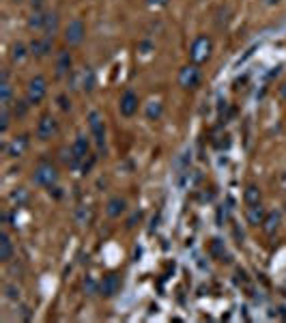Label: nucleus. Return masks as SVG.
<instances>
[{
    "label": "nucleus",
    "mask_w": 286,
    "mask_h": 323,
    "mask_svg": "<svg viewBox=\"0 0 286 323\" xmlns=\"http://www.w3.org/2000/svg\"><path fill=\"white\" fill-rule=\"evenodd\" d=\"M33 181L41 187H50L52 190L54 186L58 183V170L56 166H52L50 162H41L33 172Z\"/></svg>",
    "instance_id": "2"
},
{
    "label": "nucleus",
    "mask_w": 286,
    "mask_h": 323,
    "mask_svg": "<svg viewBox=\"0 0 286 323\" xmlns=\"http://www.w3.org/2000/svg\"><path fill=\"white\" fill-rule=\"evenodd\" d=\"M26 54H28V50L24 43H15L13 46V52H11V58H13V63H22L24 58H26Z\"/></svg>",
    "instance_id": "22"
},
{
    "label": "nucleus",
    "mask_w": 286,
    "mask_h": 323,
    "mask_svg": "<svg viewBox=\"0 0 286 323\" xmlns=\"http://www.w3.org/2000/svg\"><path fill=\"white\" fill-rule=\"evenodd\" d=\"M151 7H166V4L170 2V0H147Z\"/></svg>",
    "instance_id": "29"
},
{
    "label": "nucleus",
    "mask_w": 286,
    "mask_h": 323,
    "mask_svg": "<svg viewBox=\"0 0 286 323\" xmlns=\"http://www.w3.org/2000/svg\"><path fill=\"white\" fill-rule=\"evenodd\" d=\"M58 31V16L56 13H48L45 16V26H43V34L50 39H54V34Z\"/></svg>",
    "instance_id": "18"
},
{
    "label": "nucleus",
    "mask_w": 286,
    "mask_h": 323,
    "mask_svg": "<svg viewBox=\"0 0 286 323\" xmlns=\"http://www.w3.org/2000/svg\"><path fill=\"white\" fill-rule=\"evenodd\" d=\"M9 119H11L9 117V106H2V110H0V132L2 134L9 129V123H11Z\"/></svg>",
    "instance_id": "26"
},
{
    "label": "nucleus",
    "mask_w": 286,
    "mask_h": 323,
    "mask_svg": "<svg viewBox=\"0 0 286 323\" xmlns=\"http://www.w3.org/2000/svg\"><path fill=\"white\" fill-rule=\"evenodd\" d=\"M13 258V241L9 237L7 231L0 233V261L2 263H11Z\"/></svg>",
    "instance_id": "15"
},
{
    "label": "nucleus",
    "mask_w": 286,
    "mask_h": 323,
    "mask_svg": "<svg viewBox=\"0 0 286 323\" xmlns=\"http://www.w3.org/2000/svg\"><path fill=\"white\" fill-rule=\"evenodd\" d=\"M138 95H135L134 91H125L123 97H120L118 102V110L123 117H134L135 112H138Z\"/></svg>",
    "instance_id": "7"
},
{
    "label": "nucleus",
    "mask_w": 286,
    "mask_h": 323,
    "mask_svg": "<svg viewBox=\"0 0 286 323\" xmlns=\"http://www.w3.org/2000/svg\"><path fill=\"white\" fill-rule=\"evenodd\" d=\"M52 43H54V39L43 34V37L34 39V41L30 43V54H34V56H45V54L52 52Z\"/></svg>",
    "instance_id": "13"
},
{
    "label": "nucleus",
    "mask_w": 286,
    "mask_h": 323,
    "mask_svg": "<svg viewBox=\"0 0 286 323\" xmlns=\"http://www.w3.org/2000/svg\"><path fill=\"white\" fill-rule=\"evenodd\" d=\"M118 291H120V278L117 274L103 276L101 285H99V293H101L103 297H114Z\"/></svg>",
    "instance_id": "9"
},
{
    "label": "nucleus",
    "mask_w": 286,
    "mask_h": 323,
    "mask_svg": "<svg viewBox=\"0 0 286 323\" xmlns=\"http://www.w3.org/2000/svg\"><path fill=\"white\" fill-rule=\"evenodd\" d=\"M13 201H17V207L19 205H22V203H26L28 201V194H26V190H24V187H19V190L17 192H13Z\"/></svg>",
    "instance_id": "27"
},
{
    "label": "nucleus",
    "mask_w": 286,
    "mask_h": 323,
    "mask_svg": "<svg viewBox=\"0 0 286 323\" xmlns=\"http://www.w3.org/2000/svg\"><path fill=\"white\" fill-rule=\"evenodd\" d=\"M147 117L151 119V121L162 117V103H159V102H151V106L147 108Z\"/></svg>",
    "instance_id": "24"
},
{
    "label": "nucleus",
    "mask_w": 286,
    "mask_h": 323,
    "mask_svg": "<svg viewBox=\"0 0 286 323\" xmlns=\"http://www.w3.org/2000/svg\"><path fill=\"white\" fill-rule=\"evenodd\" d=\"M56 132H58V121L52 114H43L37 123V138L39 140H50Z\"/></svg>",
    "instance_id": "6"
},
{
    "label": "nucleus",
    "mask_w": 286,
    "mask_h": 323,
    "mask_svg": "<svg viewBox=\"0 0 286 323\" xmlns=\"http://www.w3.org/2000/svg\"><path fill=\"white\" fill-rule=\"evenodd\" d=\"M127 211V201L120 196H114L108 201V205H105V213H108L110 218H120L123 213Z\"/></svg>",
    "instance_id": "14"
},
{
    "label": "nucleus",
    "mask_w": 286,
    "mask_h": 323,
    "mask_svg": "<svg viewBox=\"0 0 286 323\" xmlns=\"http://www.w3.org/2000/svg\"><path fill=\"white\" fill-rule=\"evenodd\" d=\"M4 293H7L9 300H19V289L15 285H7L4 287Z\"/></svg>",
    "instance_id": "28"
},
{
    "label": "nucleus",
    "mask_w": 286,
    "mask_h": 323,
    "mask_svg": "<svg viewBox=\"0 0 286 323\" xmlns=\"http://www.w3.org/2000/svg\"><path fill=\"white\" fill-rule=\"evenodd\" d=\"M88 125H90V132H93L95 140H97L99 147H103L105 142V127H103V119L99 112H90L88 114Z\"/></svg>",
    "instance_id": "8"
},
{
    "label": "nucleus",
    "mask_w": 286,
    "mask_h": 323,
    "mask_svg": "<svg viewBox=\"0 0 286 323\" xmlns=\"http://www.w3.org/2000/svg\"><path fill=\"white\" fill-rule=\"evenodd\" d=\"M0 95H2V106H11L13 88H11V82H9V71H7V69L2 71V78H0Z\"/></svg>",
    "instance_id": "16"
},
{
    "label": "nucleus",
    "mask_w": 286,
    "mask_h": 323,
    "mask_svg": "<svg viewBox=\"0 0 286 323\" xmlns=\"http://www.w3.org/2000/svg\"><path fill=\"white\" fill-rule=\"evenodd\" d=\"M69 69H71V54H69V52H60L58 54V61H56V76L58 78L67 76Z\"/></svg>",
    "instance_id": "17"
},
{
    "label": "nucleus",
    "mask_w": 286,
    "mask_h": 323,
    "mask_svg": "<svg viewBox=\"0 0 286 323\" xmlns=\"http://www.w3.org/2000/svg\"><path fill=\"white\" fill-rule=\"evenodd\" d=\"M200 84V69L198 65H185L179 71V86L185 88V91H192Z\"/></svg>",
    "instance_id": "4"
},
{
    "label": "nucleus",
    "mask_w": 286,
    "mask_h": 323,
    "mask_svg": "<svg viewBox=\"0 0 286 323\" xmlns=\"http://www.w3.org/2000/svg\"><path fill=\"white\" fill-rule=\"evenodd\" d=\"M84 37H86V28H84V22L82 19H71V22L67 24V28H65V41L69 43V46H80V43L84 41Z\"/></svg>",
    "instance_id": "5"
},
{
    "label": "nucleus",
    "mask_w": 286,
    "mask_h": 323,
    "mask_svg": "<svg viewBox=\"0 0 286 323\" xmlns=\"http://www.w3.org/2000/svg\"><path fill=\"white\" fill-rule=\"evenodd\" d=\"M45 93H48V80L43 76H34L26 86V102L30 106H37V103L43 102Z\"/></svg>",
    "instance_id": "3"
},
{
    "label": "nucleus",
    "mask_w": 286,
    "mask_h": 323,
    "mask_svg": "<svg viewBox=\"0 0 286 323\" xmlns=\"http://www.w3.org/2000/svg\"><path fill=\"white\" fill-rule=\"evenodd\" d=\"M28 145H30L28 136H17V138H13V140L7 145V155H9V157H22L24 153H26Z\"/></svg>",
    "instance_id": "10"
},
{
    "label": "nucleus",
    "mask_w": 286,
    "mask_h": 323,
    "mask_svg": "<svg viewBox=\"0 0 286 323\" xmlns=\"http://www.w3.org/2000/svg\"><path fill=\"white\" fill-rule=\"evenodd\" d=\"M280 222H282V218H280V213H267V218H265V222H263V226H265V231L269 233V235H273V231L280 226Z\"/></svg>",
    "instance_id": "19"
},
{
    "label": "nucleus",
    "mask_w": 286,
    "mask_h": 323,
    "mask_svg": "<svg viewBox=\"0 0 286 323\" xmlns=\"http://www.w3.org/2000/svg\"><path fill=\"white\" fill-rule=\"evenodd\" d=\"M58 102H60V108H63V110H69V108H71V103L67 102V97H65V95H60Z\"/></svg>",
    "instance_id": "30"
},
{
    "label": "nucleus",
    "mask_w": 286,
    "mask_h": 323,
    "mask_svg": "<svg viewBox=\"0 0 286 323\" xmlns=\"http://www.w3.org/2000/svg\"><path fill=\"white\" fill-rule=\"evenodd\" d=\"M245 218H248V224H250V226H263L265 218H267V211H265L263 203L248 207V213H245Z\"/></svg>",
    "instance_id": "12"
},
{
    "label": "nucleus",
    "mask_w": 286,
    "mask_h": 323,
    "mask_svg": "<svg viewBox=\"0 0 286 323\" xmlns=\"http://www.w3.org/2000/svg\"><path fill=\"white\" fill-rule=\"evenodd\" d=\"M211 52H213V41L207 34H200V37L194 39L192 48H189V61L194 65H202L211 58Z\"/></svg>",
    "instance_id": "1"
},
{
    "label": "nucleus",
    "mask_w": 286,
    "mask_h": 323,
    "mask_svg": "<svg viewBox=\"0 0 286 323\" xmlns=\"http://www.w3.org/2000/svg\"><path fill=\"white\" fill-rule=\"evenodd\" d=\"M88 149H90V142H88V138H86V136H78V138H75V142H73V147H71L73 157H75L73 166H78V162L86 160Z\"/></svg>",
    "instance_id": "11"
},
{
    "label": "nucleus",
    "mask_w": 286,
    "mask_h": 323,
    "mask_svg": "<svg viewBox=\"0 0 286 323\" xmlns=\"http://www.w3.org/2000/svg\"><path fill=\"white\" fill-rule=\"evenodd\" d=\"M45 16H48V13L34 11L33 16H30V19H28V28H33V31H43V26H45Z\"/></svg>",
    "instance_id": "21"
},
{
    "label": "nucleus",
    "mask_w": 286,
    "mask_h": 323,
    "mask_svg": "<svg viewBox=\"0 0 286 323\" xmlns=\"http://www.w3.org/2000/svg\"><path fill=\"white\" fill-rule=\"evenodd\" d=\"M243 198H245V203H248V207L258 205V203H260V190L256 186H248V187H245Z\"/></svg>",
    "instance_id": "20"
},
{
    "label": "nucleus",
    "mask_w": 286,
    "mask_h": 323,
    "mask_svg": "<svg viewBox=\"0 0 286 323\" xmlns=\"http://www.w3.org/2000/svg\"><path fill=\"white\" fill-rule=\"evenodd\" d=\"M41 2H43V0H30V4H33V9H34V11H39V7H41Z\"/></svg>",
    "instance_id": "31"
},
{
    "label": "nucleus",
    "mask_w": 286,
    "mask_h": 323,
    "mask_svg": "<svg viewBox=\"0 0 286 323\" xmlns=\"http://www.w3.org/2000/svg\"><path fill=\"white\" fill-rule=\"evenodd\" d=\"M93 84H95V76H93V71H90L88 67H84V69H82V88H86V91H90V88H93Z\"/></svg>",
    "instance_id": "23"
},
{
    "label": "nucleus",
    "mask_w": 286,
    "mask_h": 323,
    "mask_svg": "<svg viewBox=\"0 0 286 323\" xmlns=\"http://www.w3.org/2000/svg\"><path fill=\"white\" fill-rule=\"evenodd\" d=\"M99 285H101V282H97L95 278H86V282H84V291H86L88 295H97Z\"/></svg>",
    "instance_id": "25"
},
{
    "label": "nucleus",
    "mask_w": 286,
    "mask_h": 323,
    "mask_svg": "<svg viewBox=\"0 0 286 323\" xmlns=\"http://www.w3.org/2000/svg\"><path fill=\"white\" fill-rule=\"evenodd\" d=\"M280 95H282V97L286 99V84H284V86H280Z\"/></svg>",
    "instance_id": "32"
}]
</instances>
